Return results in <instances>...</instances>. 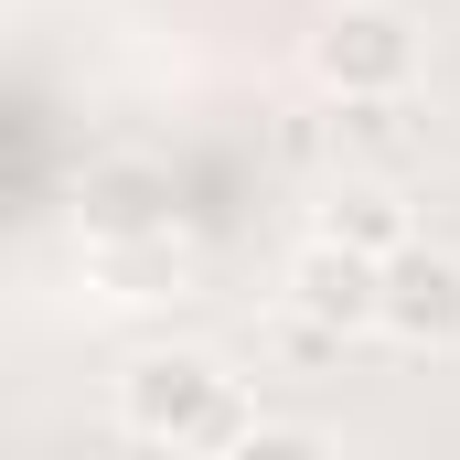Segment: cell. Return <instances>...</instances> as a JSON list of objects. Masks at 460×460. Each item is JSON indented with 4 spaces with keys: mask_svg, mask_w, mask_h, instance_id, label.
Returning <instances> with one entry per match:
<instances>
[{
    "mask_svg": "<svg viewBox=\"0 0 460 460\" xmlns=\"http://www.w3.org/2000/svg\"><path fill=\"white\" fill-rule=\"evenodd\" d=\"M246 418H257L246 375H226L215 353H193V343H161V353L118 364V429L150 439V450H235Z\"/></svg>",
    "mask_w": 460,
    "mask_h": 460,
    "instance_id": "6da1fadb",
    "label": "cell"
},
{
    "mask_svg": "<svg viewBox=\"0 0 460 460\" xmlns=\"http://www.w3.org/2000/svg\"><path fill=\"white\" fill-rule=\"evenodd\" d=\"M429 75V32L396 0H343L311 22V86L322 97H418Z\"/></svg>",
    "mask_w": 460,
    "mask_h": 460,
    "instance_id": "7a4b0ae2",
    "label": "cell"
},
{
    "mask_svg": "<svg viewBox=\"0 0 460 460\" xmlns=\"http://www.w3.org/2000/svg\"><path fill=\"white\" fill-rule=\"evenodd\" d=\"M375 332H396L407 353L450 364L460 353V246L407 235L396 257H375Z\"/></svg>",
    "mask_w": 460,
    "mask_h": 460,
    "instance_id": "3957f363",
    "label": "cell"
},
{
    "mask_svg": "<svg viewBox=\"0 0 460 460\" xmlns=\"http://www.w3.org/2000/svg\"><path fill=\"white\" fill-rule=\"evenodd\" d=\"M279 300L300 311V322H322V332H375V257H353L332 235H311L300 257H289V279H279Z\"/></svg>",
    "mask_w": 460,
    "mask_h": 460,
    "instance_id": "277c9868",
    "label": "cell"
},
{
    "mask_svg": "<svg viewBox=\"0 0 460 460\" xmlns=\"http://www.w3.org/2000/svg\"><path fill=\"white\" fill-rule=\"evenodd\" d=\"M322 235L353 246V257H396L418 215H407V193H396V172H343L332 193H322Z\"/></svg>",
    "mask_w": 460,
    "mask_h": 460,
    "instance_id": "5b68a950",
    "label": "cell"
},
{
    "mask_svg": "<svg viewBox=\"0 0 460 460\" xmlns=\"http://www.w3.org/2000/svg\"><path fill=\"white\" fill-rule=\"evenodd\" d=\"M332 161L343 172H407L418 161V108L407 97H332Z\"/></svg>",
    "mask_w": 460,
    "mask_h": 460,
    "instance_id": "8992f818",
    "label": "cell"
},
{
    "mask_svg": "<svg viewBox=\"0 0 460 460\" xmlns=\"http://www.w3.org/2000/svg\"><path fill=\"white\" fill-rule=\"evenodd\" d=\"M235 450H246V460H332L343 439H332L322 418H246V429H235Z\"/></svg>",
    "mask_w": 460,
    "mask_h": 460,
    "instance_id": "52a82bcc",
    "label": "cell"
},
{
    "mask_svg": "<svg viewBox=\"0 0 460 460\" xmlns=\"http://www.w3.org/2000/svg\"><path fill=\"white\" fill-rule=\"evenodd\" d=\"M279 161H300V172L332 161V108H289L279 118Z\"/></svg>",
    "mask_w": 460,
    "mask_h": 460,
    "instance_id": "ba28073f",
    "label": "cell"
}]
</instances>
